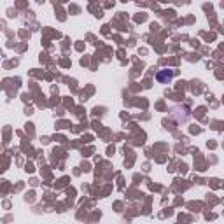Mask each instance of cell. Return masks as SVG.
Here are the masks:
<instances>
[{
	"instance_id": "cell-1",
	"label": "cell",
	"mask_w": 224,
	"mask_h": 224,
	"mask_svg": "<svg viewBox=\"0 0 224 224\" xmlns=\"http://www.w3.org/2000/svg\"><path fill=\"white\" fill-rule=\"evenodd\" d=\"M174 77V72L172 70H165V72H159L158 74V81L159 83H166V81H172Z\"/></svg>"
}]
</instances>
